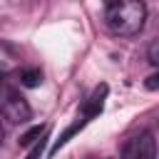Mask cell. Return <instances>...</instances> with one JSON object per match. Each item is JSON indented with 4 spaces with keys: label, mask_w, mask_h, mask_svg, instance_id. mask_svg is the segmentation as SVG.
Listing matches in <instances>:
<instances>
[{
    "label": "cell",
    "mask_w": 159,
    "mask_h": 159,
    "mask_svg": "<svg viewBox=\"0 0 159 159\" xmlns=\"http://www.w3.org/2000/svg\"><path fill=\"white\" fill-rule=\"evenodd\" d=\"M104 22L117 37H137L147 22V5L142 0H119L104 5Z\"/></svg>",
    "instance_id": "1"
},
{
    "label": "cell",
    "mask_w": 159,
    "mask_h": 159,
    "mask_svg": "<svg viewBox=\"0 0 159 159\" xmlns=\"http://www.w3.org/2000/svg\"><path fill=\"white\" fill-rule=\"evenodd\" d=\"M119 159H157V142L152 132H142L137 137H129L122 147Z\"/></svg>",
    "instance_id": "2"
},
{
    "label": "cell",
    "mask_w": 159,
    "mask_h": 159,
    "mask_svg": "<svg viewBox=\"0 0 159 159\" xmlns=\"http://www.w3.org/2000/svg\"><path fill=\"white\" fill-rule=\"evenodd\" d=\"M0 114H2V119H7L10 124H22V122H27V119L32 117V109H30V104H27V99H25L22 94L10 92V94L2 99V104H0Z\"/></svg>",
    "instance_id": "3"
},
{
    "label": "cell",
    "mask_w": 159,
    "mask_h": 159,
    "mask_svg": "<svg viewBox=\"0 0 159 159\" xmlns=\"http://www.w3.org/2000/svg\"><path fill=\"white\" fill-rule=\"evenodd\" d=\"M42 82V72L40 70H22L20 72V84H25V87H37Z\"/></svg>",
    "instance_id": "4"
},
{
    "label": "cell",
    "mask_w": 159,
    "mask_h": 159,
    "mask_svg": "<svg viewBox=\"0 0 159 159\" xmlns=\"http://www.w3.org/2000/svg\"><path fill=\"white\" fill-rule=\"evenodd\" d=\"M42 134H45V127H32L30 132H25V134L20 137V147H30V144H37Z\"/></svg>",
    "instance_id": "5"
},
{
    "label": "cell",
    "mask_w": 159,
    "mask_h": 159,
    "mask_svg": "<svg viewBox=\"0 0 159 159\" xmlns=\"http://www.w3.org/2000/svg\"><path fill=\"white\" fill-rule=\"evenodd\" d=\"M147 60H149V65H159V42H157V40L149 45V50H147Z\"/></svg>",
    "instance_id": "6"
},
{
    "label": "cell",
    "mask_w": 159,
    "mask_h": 159,
    "mask_svg": "<svg viewBox=\"0 0 159 159\" xmlns=\"http://www.w3.org/2000/svg\"><path fill=\"white\" fill-rule=\"evenodd\" d=\"M42 147H45V139H40V142L35 144V149L30 152V157H27V159H40V157H42Z\"/></svg>",
    "instance_id": "7"
},
{
    "label": "cell",
    "mask_w": 159,
    "mask_h": 159,
    "mask_svg": "<svg viewBox=\"0 0 159 159\" xmlns=\"http://www.w3.org/2000/svg\"><path fill=\"white\" fill-rule=\"evenodd\" d=\"M159 87V75H149L147 77V89H157Z\"/></svg>",
    "instance_id": "8"
},
{
    "label": "cell",
    "mask_w": 159,
    "mask_h": 159,
    "mask_svg": "<svg viewBox=\"0 0 159 159\" xmlns=\"http://www.w3.org/2000/svg\"><path fill=\"white\" fill-rule=\"evenodd\" d=\"M2 137H5V129H2V122H0V144H2Z\"/></svg>",
    "instance_id": "9"
}]
</instances>
